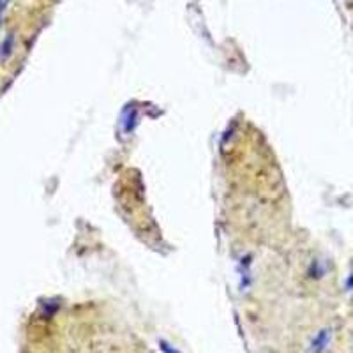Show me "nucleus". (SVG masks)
<instances>
[{"instance_id": "nucleus-1", "label": "nucleus", "mask_w": 353, "mask_h": 353, "mask_svg": "<svg viewBox=\"0 0 353 353\" xmlns=\"http://www.w3.org/2000/svg\"><path fill=\"white\" fill-rule=\"evenodd\" d=\"M14 48V34H7V37L0 45V60H6L13 53Z\"/></svg>"}, {"instance_id": "nucleus-2", "label": "nucleus", "mask_w": 353, "mask_h": 353, "mask_svg": "<svg viewBox=\"0 0 353 353\" xmlns=\"http://www.w3.org/2000/svg\"><path fill=\"white\" fill-rule=\"evenodd\" d=\"M7 4H9V0H0V23H2V16H4V11H6Z\"/></svg>"}]
</instances>
